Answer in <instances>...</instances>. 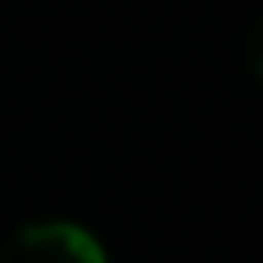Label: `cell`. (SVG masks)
Here are the masks:
<instances>
[{
  "mask_svg": "<svg viewBox=\"0 0 263 263\" xmlns=\"http://www.w3.org/2000/svg\"><path fill=\"white\" fill-rule=\"evenodd\" d=\"M0 263H107L103 244L83 224L68 219H44L0 244Z\"/></svg>",
  "mask_w": 263,
  "mask_h": 263,
  "instance_id": "1",
  "label": "cell"
}]
</instances>
